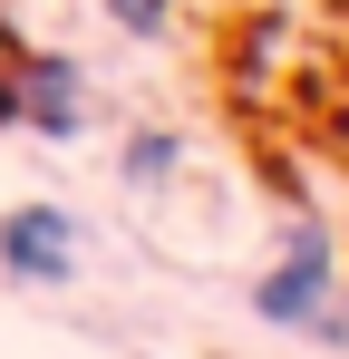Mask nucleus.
<instances>
[{
	"label": "nucleus",
	"instance_id": "f257e3e1",
	"mask_svg": "<svg viewBox=\"0 0 349 359\" xmlns=\"http://www.w3.org/2000/svg\"><path fill=\"white\" fill-rule=\"evenodd\" d=\"M330 292H340V252L320 224H301L282 252V272H262L252 282V311L272 320V330H330Z\"/></svg>",
	"mask_w": 349,
	"mask_h": 359
},
{
	"label": "nucleus",
	"instance_id": "f03ea898",
	"mask_svg": "<svg viewBox=\"0 0 349 359\" xmlns=\"http://www.w3.org/2000/svg\"><path fill=\"white\" fill-rule=\"evenodd\" d=\"M0 262H10L20 282H68V272H78V224H68L58 204H10V214H0Z\"/></svg>",
	"mask_w": 349,
	"mask_h": 359
},
{
	"label": "nucleus",
	"instance_id": "7ed1b4c3",
	"mask_svg": "<svg viewBox=\"0 0 349 359\" xmlns=\"http://www.w3.org/2000/svg\"><path fill=\"white\" fill-rule=\"evenodd\" d=\"M107 20L126 29V39H156V29L174 20V0H107Z\"/></svg>",
	"mask_w": 349,
	"mask_h": 359
},
{
	"label": "nucleus",
	"instance_id": "20e7f679",
	"mask_svg": "<svg viewBox=\"0 0 349 359\" xmlns=\"http://www.w3.org/2000/svg\"><path fill=\"white\" fill-rule=\"evenodd\" d=\"M165 165H174V146H165V136H136V156H126V175H136V184H156Z\"/></svg>",
	"mask_w": 349,
	"mask_h": 359
}]
</instances>
